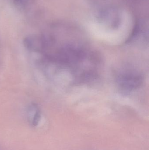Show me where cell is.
<instances>
[{"instance_id":"cell-1","label":"cell","mask_w":149,"mask_h":150,"mask_svg":"<svg viewBox=\"0 0 149 150\" xmlns=\"http://www.w3.org/2000/svg\"><path fill=\"white\" fill-rule=\"evenodd\" d=\"M142 76L133 69H122L116 75V82L123 91L130 92L139 88L143 82Z\"/></svg>"},{"instance_id":"cell-2","label":"cell","mask_w":149,"mask_h":150,"mask_svg":"<svg viewBox=\"0 0 149 150\" xmlns=\"http://www.w3.org/2000/svg\"><path fill=\"white\" fill-rule=\"evenodd\" d=\"M101 22L112 28H117L120 23V15L117 10L114 8L106 9L99 14Z\"/></svg>"},{"instance_id":"cell-3","label":"cell","mask_w":149,"mask_h":150,"mask_svg":"<svg viewBox=\"0 0 149 150\" xmlns=\"http://www.w3.org/2000/svg\"><path fill=\"white\" fill-rule=\"evenodd\" d=\"M23 43L24 46L28 50L41 53L42 45L41 35L28 36L24 38Z\"/></svg>"},{"instance_id":"cell-4","label":"cell","mask_w":149,"mask_h":150,"mask_svg":"<svg viewBox=\"0 0 149 150\" xmlns=\"http://www.w3.org/2000/svg\"><path fill=\"white\" fill-rule=\"evenodd\" d=\"M40 119H41V112L38 108L37 107L35 110V112L32 119V125L34 127L37 126L40 121Z\"/></svg>"}]
</instances>
